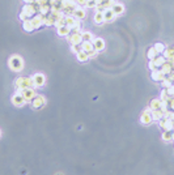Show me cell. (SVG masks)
Instances as JSON below:
<instances>
[{
	"mask_svg": "<svg viewBox=\"0 0 174 175\" xmlns=\"http://www.w3.org/2000/svg\"><path fill=\"white\" fill-rule=\"evenodd\" d=\"M24 94H25L24 97H25L26 99H30V98H33L34 92H33V90H25V93H24Z\"/></svg>",
	"mask_w": 174,
	"mask_h": 175,
	"instance_id": "obj_1",
	"label": "cell"
},
{
	"mask_svg": "<svg viewBox=\"0 0 174 175\" xmlns=\"http://www.w3.org/2000/svg\"><path fill=\"white\" fill-rule=\"evenodd\" d=\"M42 102H43L42 98H41V97H37L36 101H34V106H36V107H39V105H42Z\"/></svg>",
	"mask_w": 174,
	"mask_h": 175,
	"instance_id": "obj_2",
	"label": "cell"
}]
</instances>
